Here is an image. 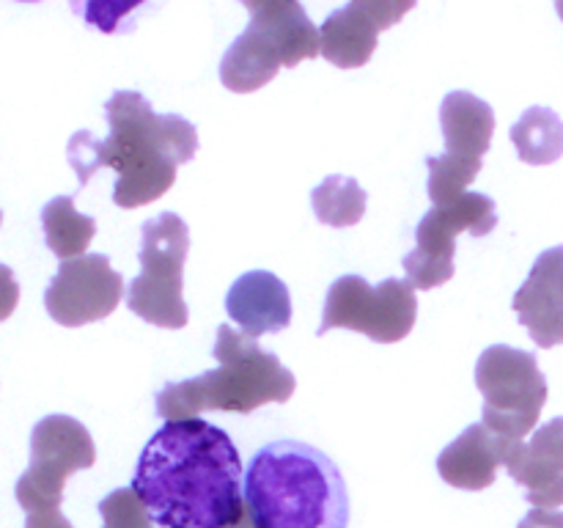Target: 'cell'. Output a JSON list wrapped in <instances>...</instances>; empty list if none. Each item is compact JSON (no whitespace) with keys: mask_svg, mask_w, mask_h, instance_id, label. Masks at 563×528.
I'll list each match as a JSON object with an SVG mask.
<instances>
[{"mask_svg":"<svg viewBox=\"0 0 563 528\" xmlns=\"http://www.w3.org/2000/svg\"><path fill=\"white\" fill-rule=\"evenodd\" d=\"M416 317L418 300L410 280L388 278L372 286L363 275H341L330 286L317 333L324 336L333 328H346L379 344H396L410 336Z\"/></svg>","mask_w":563,"mask_h":528,"instance_id":"ba28073f","label":"cell"},{"mask_svg":"<svg viewBox=\"0 0 563 528\" xmlns=\"http://www.w3.org/2000/svg\"><path fill=\"white\" fill-rule=\"evenodd\" d=\"M515 446V440L500 438V435H495L484 424H473L454 443H449L440 451L438 473L451 487L467 490V493H482V490L493 487L498 468L506 465Z\"/></svg>","mask_w":563,"mask_h":528,"instance_id":"9a60e30c","label":"cell"},{"mask_svg":"<svg viewBox=\"0 0 563 528\" xmlns=\"http://www.w3.org/2000/svg\"><path fill=\"white\" fill-rule=\"evenodd\" d=\"M225 311L251 339L278 333L291 324L289 286L269 270H251L231 284Z\"/></svg>","mask_w":563,"mask_h":528,"instance_id":"2e32d148","label":"cell"},{"mask_svg":"<svg viewBox=\"0 0 563 528\" xmlns=\"http://www.w3.org/2000/svg\"><path fill=\"white\" fill-rule=\"evenodd\" d=\"M218 369L198 377L168 383L157 394V413L165 421L198 418L207 410L253 413L264 405H284L291 399L297 380L278 355L262 350L256 339L231 324H220L214 341Z\"/></svg>","mask_w":563,"mask_h":528,"instance_id":"277c9868","label":"cell"},{"mask_svg":"<svg viewBox=\"0 0 563 528\" xmlns=\"http://www.w3.org/2000/svg\"><path fill=\"white\" fill-rule=\"evenodd\" d=\"M440 127H443L445 154L462 160H484V154L493 146L495 110L476 94L451 91L440 105Z\"/></svg>","mask_w":563,"mask_h":528,"instance_id":"e0dca14e","label":"cell"},{"mask_svg":"<svg viewBox=\"0 0 563 528\" xmlns=\"http://www.w3.org/2000/svg\"><path fill=\"white\" fill-rule=\"evenodd\" d=\"M16 302H20V284H16L11 267L0 264V322L14 314Z\"/></svg>","mask_w":563,"mask_h":528,"instance_id":"603a6c76","label":"cell"},{"mask_svg":"<svg viewBox=\"0 0 563 528\" xmlns=\"http://www.w3.org/2000/svg\"><path fill=\"white\" fill-rule=\"evenodd\" d=\"M137 3H124V6H102V3H93V6H88L86 9V16L91 22H97L99 28H102V31H113V25H115V20H119L121 14H126V11H132L135 9Z\"/></svg>","mask_w":563,"mask_h":528,"instance_id":"cb8c5ba5","label":"cell"},{"mask_svg":"<svg viewBox=\"0 0 563 528\" xmlns=\"http://www.w3.org/2000/svg\"><path fill=\"white\" fill-rule=\"evenodd\" d=\"M429 165V198L438 204H449L454 198L465 196L467 185L478 176L484 160H462L454 154H440V157H427Z\"/></svg>","mask_w":563,"mask_h":528,"instance_id":"44dd1931","label":"cell"},{"mask_svg":"<svg viewBox=\"0 0 563 528\" xmlns=\"http://www.w3.org/2000/svg\"><path fill=\"white\" fill-rule=\"evenodd\" d=\"M517 528H563L561 509H531Z\"/></svg>","mask_w":563,"mask_h":528,"instance_id":"d4e9b609","label":"cell"},{"mask_svg":"<svg viewBox=\"0 0 563 528\" xmlns=\"http://www.w3.org/2000/svg\"><path fill=\"white\" fill-rule=\"evenodd\" d=\"M25 528H71V522L66 520L60 509H49V512H33V515H27Z\"/></svg>","mask_w":563,"mask_h":528,"instance_id":"484cf974","label":"cell"},{"mask_svg":"<svg viewBox=\"0 0 563 528\" xmlns=\"http://www.w3.org/2000/svg\"><path fill=\"white\" fill-rule=\"evenodd\" d=\"M42 229L49 251L60 262H71V258L86 256V248L97 234V220L91 215L77 212L69 196H55L53 201L44 204Z\"/></svg>","mask_w":563,"mask_h":528,"instance_id":"ac0fdd59","label":"cell"},{"mask_svg":"<svg viewBox=\"0 0 563 528\" xmlns=\"http://www.w3.org/2000/svg\"><path fill=\"white\" fill-rule=\"evenodd\" d=\"M366 201L368 193L363 190L361 182L341 174L328 176L311 193V204L319 223L333 226V229H346V226L361 223L363 215H366Z\"/></svg>","mask_w":563,"mask_h":528,"instance_id":"ffe728a7","label":"cell"},{"mask_svg":"<svg viewBox=\"0 0 563 528\" xmlns=\"http://www.w3.org/2000/svg\"><path fill=\"white\" fill-rule=\"evenodd\" d=\"M251 25L231 42L220 61V80L229 91L251 94L267 86L284 69H295L300 61L322 55L317 25L295 0H247Z\"/></svg>","mask_w":563,"mask_h":528,"instance_id":"5b68a950","label":"cell"},{"mask_svg":"<svg viewBox=\"0 0 563 528\" xmlns=\"http://www.w3.org/2000/svg\"><path fill=\"white\" fill-rule=\"evenodd\" d=\"M234 440L201 418L165 421L137 460L132 490L163 528H234L245 517Z\"/></svg>","mask_w":563,"mask_h":528,"instance_id":"6da1fadb","label":"cell"},{"mask_svg":"<svg viewBox=\"0 0 563 528\" xmlns=\"http://www.w3.org/2000/svg\"><path fill=\"white\" fill-rule=\"evenodd\" d=\"M498 226L495 201L484 193H465L449 204H438L416 229V251L405 256V273L412 289H434L454 278L456 234H493Z\"/></svg>","mask_w":563,"mask_h":528,"instance_id":"30bf717a","label":"cell"},{"mask_svg":"<svg viewBox=\"0 0 563 528\" xmlns=\"http://www.w3.org/2000/svg\"><path fill=\"white\" fill-rule=\"evenodd\" d=\"M511 306L537 346L563 344V245L539 253Z\"/></svg>","mask_w":563,"mask_h":528,"instance_id":"4fadbf2b","label":"cell"},{"mask_svg":"<svg viewBox=\"0 0 563 528\" xmlns=\"http://www.w3.org/2000/svg\"><path fill=\"white\" fill-rule=\"evenodd\" d=\"M0 223H3V212H0Z\"/></svg>","mask_w":563,"mask_h":528,"instance_id":"f1b7e54d","label":"cell"},{"mask_svg":"<svg viewBox=\"0 0 563 528\" xmlns=\"http://www.w3.org/2000/svg\"><path fill=\"white\" fill-rule=\"evenodd\" d=\"M559 14L563 16V3H559Z\"/></svg>","mask_w":563,"mask_h":528,"instance_id":"83f0119b","label":"cell"},{"mask_svg":"<svg viewBox=\"0 0 563 528\" xmlns=\"http://www.w3.org/2000/svg\"><path fill=\"white\" fill-rule=\"evenodd\" d=\"M245 512L253 528H346L350 495L324 451L300 440H275L247 465Z\"/></svg>","mask_w":563,"mask_h":528,"instance_id":"3957f363","label":"cell"},{"mask_svg":"<svg viewBox=\"0 0 563 528\" xmlns=\"http://www.w3.org/2000/svg\"><path fill=\"white\" fill-rule=\"evenodd\" d=\"M476 385L484 396V427L515 443L537 429L550 394L537 355L509 344L487 346L478 355Z\"/></svg>","mask_w":563,"mask_h":528,"instance_id":"52a82bcc","label":"cell"},{"mask_svg":"<svg viewBox=\"0 0 563 528\" xmlns=\"http://www.w3.org/2000/svg\"><path fill=\"white\" fill-rule=\"evenodd\" d=\"M506 471L526 487V498L537 509L563 506V418L539 427L531 443H517Z\"/></svg>","mask_w":563,"mask_h":528,"instance_id":"5bb4252c","label":"cell"},{"mask_svg":"<svg viewBox=\"0 0 563 528\" xmlns=\"http://www.w3.org/2000/svg\"><path fill=\"white\" fill-rule=\"evenodd\" d=\"M141 275L126 289V306L157 328H185L190 311L181 297L190 229L176 212H163L143 223Z\"/></svg>","mask_w":563,"mask_h":528,"instance_id":"8992f818","label":"cell"},{"mask_svg":"<svg viewBox=\"0 0 563 528\" xmlns=\"http://www.w3.org/2000/svg\"><path fill=\"white\" fill-rule=\"evenodd\" d=\"M509 135L522 163L553 165L563 157V119L553 108L544 105L528 108Z\"/></svg>","mask_w":563,"mask_h":528,"instance_id":"d6986e66","label":"cell"},{"mask_svg":"<svg viewBox=\"0 0 563 528\" xmlns=\"http://www.w3.org/2000/svg\"><path fill=\"white\" fill-rule=\"evenodd\" d=\"M110 135L97 141L80 130L69 141V163L86 187L93 170L119 174L113 201L121 209H137L157 201L174 187L176 168L198 152V130L176 113H157L143 94L115 91L104 105Z\"/></svg>","mask_w":563,"mask_h":528,"instance_id":"7a4b0ae2","label":"cell"},{"mask_svg":"<svg viewBox=\"0 0 563 528\" xmlns=\"http://www.w3.org/2000/svg\"><path fill=\"white\" fill-rule=\"evenodd\" d=\"M99 515L104 522L102 528H154L146 506L132 487L113 490L108 498L99 501Z\"/></svg>","mask_w":563,"mask_h":528,"instance_id":"7402d4cb","label":"cell"},{"mask_svg":"<svg viewBox=\"0 0 563 528\" xmlns=\"http://www.w3.org/2000/svg\"><path fill=\"white\" fill-rule=\"evenodd\" d=\"M234 528H253V522H251V517H247V512H245V517H242V520L236 522Z\"/></svg>","mask_w":563,"mask_h":528,"instance_id":"4316f807","label":"cell"},{"mask_svg":"<svg viewBox=\"0 0 563 528\" xmlns=\"http://www.w3.org/2000/svg\"><path fill=\"white\" fill-rule=\"evenodd\" d=\"M412 6L416 3H410V0H401V3L357 0V3L333 11L319 31L322 55L339 69H361L372 61L379 33L394 28Z\"/></svg>","mask_w":563,"mask_h":528,"instance_id":"7c38bea8","label":"cell"},{"mask_svg":"<svg viewBox=\"0 0 563 528\" xmlns=\"http://www.w3.org/2000/svg\"><path fill=\"white\" fill-rule=\"evenodd\" d=\"M97 462L93 438L77 418L44 416L31 432V465L16 479L14 495L25 515L60 509L66 479Z\"/></svg>","mask_w":563,"mask_h":528,"instance_id":"9c48e42d","label":"cell"},{"mask_svg":"<svg viewBox=\"0 0 563 528\" xmlns=\"http://www.w3.org/2000/svg\"><path fill=\"white\" fill-rule=\"evenodd\" d=\"M124 297V278L110 267L104 253H86L60 262L58 273L44 292L47 314L64 328L108 319Z\"/></svg>","mask_w":563,"mask_h":528,"instance_id":"8fae6325","label":"cell"}]
</instances>
